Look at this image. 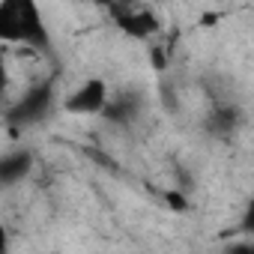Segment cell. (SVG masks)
<instances>
[{
	"label": "cell",
	"mask_w": 254,
	"mask_h": 254,
	"mask_svg": "<svg viewBox=\"0 0 254 254\" xmlns=\"http://www.w3.org/2000/svg\"><path fill=\"white\" fill-rule=\"evenodd\" d=\"M0 45H27L36 51L51 48L45 15L33 0H0Z\"/></svg>",
	"instance_id": "1"
},
{
	"label": "cell",
	"mask_w": 254,
	"mask_h": 254,
	"mask_svg": "<svg viewBox=\"0 0 254 254\" xmlns=\"http://www.w3.org/2000/svg\"><path fill=\"white\" fill-rule=\"evenodd\" d=\"M108 99H111L108 81L99 78V75H93V78H84V81L63 99V111L72 114V117H102Z\"/></svg>",
	"instance_id": "2"
},
{
	"label": "cell",
	"mask_w": 254,
	"mask_h": 254,
	"mask_svg": "<svg viewBox=\"0 0 254 254\" xmlns=\"http://www.w3.org/2000/svg\"><path fill=\"white\" fill-rule=\"evenodd\" d=\"M51 105H54V87H51V84H36V87H30V90L9 108L6 120L15 126V129L36 126V123H42V120L48 117Z\"/></svg>",
	"instance_id": "3"
},
{
	"label": "cell",
	"mask_w": 254,
	"mask_h": 254,
	"mask_svg": "<svg viewBox=\"0 0 254 254\" xmlns=\"http://www.w3.org/2000/svg\"><path fill=\"white\" fill-rule=\"evenodd\" d=\"M117 27L132 39H150L159 33V18L144 6H123L117 9Z\"/></svg>",
	"instance_id": "4"
},
{
	"label": "cell",
	"mask_w": 254,
	"mask_h": 254,
	"mask_svg": "<svg viewBox=\"0 0 254 254\" xmlns=\"http://www.w3.org/2000/svg\"><path fill=\"white\" fill-rule=\"evenodd\" d=\"M33 171V153L30 150H9L0 156V189H12L21 180H27Z\"/></svg>",
	"instance_id": "5"
},
{
	"label": "cell",
	"mask_w": 254,
	"mask_h": 254,
	"mask_svg": "<svg viewBox=\"0 0 254 254\" xmlns=\"http://www.w3.org/2000/svg\"><path fill=\"white\" fill-rule=\"evenodd\" d=\"M135 114H138V99H132V96H111L108 105H105V111H102V117L108 123H117V126L132 123Z\"/></svg>",
	"instance_id": "6"
},
{
	"label": "cell",
	"mask_w": 254,
	"mask_h": 254,
	"mask_svg": "<svg viewBox=\"0 0 254 254\" xmlns=\"http://www.w3.org/2000/svg\"><path fill=\"white\" fill-rule=\"evenodd\" d=\"M236 126H239V111H236V108H218V111L212 114V129H215V132L230 135Z\"/></svg>",
	"instance_id": "7"
},
{
	"label": "cell",
	"mask_w": 254,
	"mask_h": 254,
	"mask_svg": "<svg viewBox=\"0 0 254 254\" xmlns=\"http://www.w3.org/2000/svg\"><path fill=\"white\" fill-rule=\"evenodd\" d=\"M165 203H168L174 212H189V206H191L183 191H165Z\"/></svg>",
	"instance_id": "8"
},
{
	"label": "cell",
	"mask_w": 254,
	"mask_h": 254,
	"mask_svg": "<svg viewBox=\"0 0 254 254\" xmlns=\"http://www.w3.org/2000/svg\"><path fill=\"white\" fill-rule=\"evenodd\" d=\"M150 60H153V69H159V72H162V69H165V63H168V60H165V48H162V45L150 48Z\"/></svg>",
	"instance_id": "9"
},
{
	"label": "cell",
	"mask_w": 254,
	"mask_h": 254,
	"mask_svg": "<svg viewBox=\"0 0 254 254\" xmlns=\"http://www.w3.org/2000/svg\"><path fill=\"white\" fill-rule=\"evenodd\" d=\"M6 90H9V66H6L3 54H0V96H3Z\"/></svg>",
	"instance_id": "10"
},
{
	"label": "cell",
	"mask_w": 254,
	"mask_h": 254,
	"mask_svg": "<svg viewBox=\"0 0 254 254\" xmlns=\"http://www.w3.org/2000/svg\"><path fill=\"white\" fill-rule=\"evenodd\" d=\"M0 254H9V230L3 221H0Z\"/></svg>",
	"instance_id": "11"
},
{
	"label": "cell",
	"mask_w": 254,
	"mask_h": 254,
	"mask_svg": "<svg viewBox=\"0 0 254 254\" xmlns=\"http://www.w3.org/2000/svg\"><path fill=\"white\" fill-rule=\"evenodd\" d=\"M51 254H63V251H51Z\"/></svg>",
	"instance_id": "12"
}]
</instances>
